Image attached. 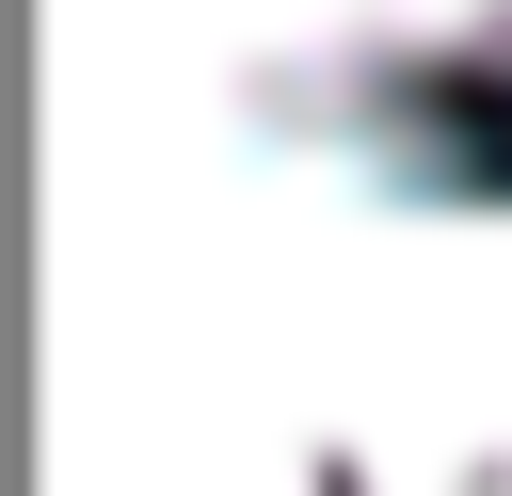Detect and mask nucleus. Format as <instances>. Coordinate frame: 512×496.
<instances>
[{
  "label": "nucleus",
  "instance_id": "1",
  "mask_svg": "<svg viewBox=\"0 0 512 496\" xmlns=\"http://www.w3.org/2000/svg\"><path fill=\"white\" fill-rule=\"evenodd\" d=\"M224 80L288 112L352 96H432V80H512V0H160Z\"/></svg>",
  "mask_w": 512,
  "mask_h": 496
}]
</instances>
